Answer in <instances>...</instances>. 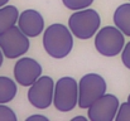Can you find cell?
<instances>
[{"label":"cell","instance_id":"6da1fadb","mask_svg":"<svg viewBox=\"0 0 130 121\" xmlns=\"http://www.w3.org/2000/svg\"><path fill=\"white\" fill-rule=\"evenodd\" d=\"M73 37L68 27L61 23L51 24L43 32L44 50L54 59H63L73 49Z\"/></svg>","mask_w":130,"mask_h":121},{"label":"cell","instance_id":"7a4b0ae2","mask_svg":"<svg viewBox=\"0 0 130 121\" xmlns=\"http://www.w3.org/2000/svg\"><path fill=\"white\" fill-rule=\"evenodd\" d=\"M101 25L100 14L91 8L75 10L68 18V28L72 34L81 40L91 39L99 32Z\"/></svg>","mask_w":130,"mask_h":121},{"label":"cell","instance_id":"3957f363","mask_svg":"<svg viewBox=\"0 0 130 121\" xmlns=\"http://www.w3.org/2000/svg\"><path fill=\"white\" fill-rule=\"evenodd\" d=\"M125 44V34L116 25H106L95 36V48L104 57L121 54Z\"/></svg>","mask_w":130,"mask_h":121},{"label":"cell","instance_id":"277c9868","mask_svg":"<svg viewBox=\"0 0 130 121\" xmlns=\"http://www.w3.org/2000/svg\"><path fill=\"white\" fill-rule=\"evenodd\" d=\"M107 84L99 73H86L78 81V107L87 110L106 93Z\"/></svg>","mask_w":130,"mask_h":121},{"label":"cell","instance_id":"5b68a950","mask_svg":"<svg viewBox=\"0 0 130 121\" xmlns=\"http://www.w3.org/2000/svg\"><path fill=\"white\" fill-rule=\"evenodd\" d=\"M53 106L59 112H70L78 106V82L73 77L64 76L56 82Z\"/></svg>","mask_w":130,"mask_h":121},{"label":"cell","instance_id":"8992f818","mask_svg":"<svg viewBox=\"0 0 130 121\" xmlns=\"http://www.w3.org/2000/svg\"><path fill=\"white\" fill-rule=\"evenodd\" d=\"M0 48L5 58L18 59L29 50V37L25 36L18 25H14L0 34Z\"/></svg>","mask_w":130,"mask_h":121},{"label":"cell","instance_id":"52a82bcc","mask_svg":"<svg viewBox=\"0 0 130 121\" xmlns=\"http://www.w3.org/2000/svg\"><path fill=\"white\" fill-rule=\"evenodd\" d=\"M56 83L49 76H41L32 86H29L27 97L29 103L37 110H45L53 103Z\"/></svg>","mask_w":130,"mask_h":121},{"label":"cell","instance_id":"ba28073f","mask_svg":"<svg viewBox=\"0 0 130 121\" xmlns=\"http://www.w3.org/2000/svg\"><path fill=\"white\" fill-rule=\"evenodd\" d=\"M119 107V98L112 93H105L87 109V117L90 121H114Z\"/></svg>","mask_w":130,"mask_h":121},{"label":"cell","instance_id":"9c48e42d","mask_svg":"<svg viewBox=\"0 0 130 121\" xmlns=\"http://www.w3.org/2000/svg\"><path fill=\"white\" fill-rule=\"evenodd\" d=\"M14 80L23 87L32 86L42 76V66L30 57H20L14 66Z\"/></svg>","mask_w":130,"mask_h":121},{"label":"cell","instance_id":"30bf717a","mask_svg":"<svg viewBox=\"0 0 130 121\" xmlns=\"http://www.w3.org/2000/svg\"><path fill=\"white\" fill-rule=\"evenodd\" d=\"M18 27L29 38H36L44 32V18L36 9H25L19 15Z\"/></svg>","mask_w":130,"mask_h":121},{"label":"cell","instance_id":"8fae6325","mask_svg":"<svg viewBox=\"0 0 130 121\" xmlns=\"http://www.w3.org/2000/svg\"><path fill=\"white\" fill-rule=\"evenodd\" d=\"M112 20L125 37H130V3H124L115 9Z\"/></svg>","mask_w":130,"mask_h":121},{"label":"cell","instance_id":"7c38bea8","mask_svg":"<svg viewBox=\"0 0 130 121\" xmlns=\"http://www.w3.org/2000/svg\"><path fill=\"white\" fill-rule=\"evenodd\" d=\"M19 10L14 5H4L0 8V34L18 24Z\"/></svg>","mask_w":130,"mask_h":121},{"label":"cell","instance_id":"4fadbf2b","mask_svg":"<svg viewBox=\"0 0 130 121\" xmlns=\"http://www.w3.org/2000/svg\"><path fill=\"white\" fill-rule=\"evenodd\" d=\"M18 87L17 81H13L6 76H0V103H8L17 96Z\"/></svg>","mask_w":130,"mask_h":121},{"label":"cell","instance_id":"5bb4252c","mask_svg":"<svg viewBox=\"0 0 130 121\" xmlns=\"http://www.w3.org/2000/svg\"><path fill=\"white\" fill-rule=\"evenodd\" d=\"M95 0H62L63 5L70 10H82L90 8Z\"/></svg>","mask_w":130,"mask_h":121},{"label":"cell","instance_id":"9a60e30c","mask_svg":"<svg viewBox=\"0 0 130 121\" xmlns=\"http://www.w3.org/2000/svg\"><path fill=\"white\" fill-rule=\"evenodd\" d=\"M17 114L6 106V103H0V121H17Z\"/></svg>","mask_w":130,"mask_h":121},{"label":"cell","instance_id":"2e32d148","mask_svg":"<svg viewBox=\"0 0 130 121\" xmlns=\"http://www.w3.org/2000/svg\"><path fill=\"white\" fill-rule=\"evenodd\" d=\"M116 121H130V103L129 101L120 103L119 111L116 114Z\"/></svg>","mask_w":130,"mask_h":121},{"label":"cell","instance_id":"e0dca14e","mask_svg":"<svg viewBox=\"0 0 130 121\" xmlns=\"http://www.w3.org/2000/svg\"><path fill=\"white\" fill-rule=\"evenodd\" d=\"M121 62L128 70H130V40L125 44L121 52Z\"/></svg>","mask_w":130,"mask_h":121},{"label":"cell","instance_id":"ac0fdd59","mask_svg":"<svg viewBox=\"0 0 130 121\" xmlns=\"http://www.w3.org/2000/svg\"><path fill=\"white\" fill-rule=\"evenodd\" d=\"M25 121H48V117L44 116V115H39V114H36V115H30L28 116Z\"/></svg>","mask_w":130,"mask_h":121},{"label":"cell","instance_id":"d6986e66","mask_svg":"<svg viewBox=\"0 0 130 121\" xmlns=\"http://www.w3.org/2000/svg\"><path fill=\"white\" fill-rule=\"evenodd\" d=\"M77 120L87 121V120H88V117H85V116H82V115H78V116H75V117H72V121H77Z\"/></svg>","mask_w":130,"mask_h":121},{"label":"cell","instance_id":"ffe728a7","mask_svg":"<svg viewBox=\"0 0 130 121\" xmlns=\"http://www.w3.org/2000/svg\"><path fill=\"white\" fill-rule=\"evenodd\" d=\"M4 53H3V50H1V48H0V67L3 66V62H4Z\"/></svg>","mask_w":130,"mask_h":121},{"label":"cell","instance_id":"44dd1931","mask_svg":"<svg viewBox=\"0 0 130 121\" xmlns=\"http://www.w3.org/2000/svg\"><path fill=\"white\" fill-rule=\"evenodd\" d=\"M8 3H9V0H0V8L4 6V5H6Z\"/></svg>","mask_w":130,"mask_h":121},{"label":"cell","instance_id":"7402d4cb","mask_svg":"<svg viewBox=\"0 0 130 121\" xmlns=\"http://www.w3.org/2000/svg\"><path fill=\"white\" fill-rule=\"evenodd\" d=\"M128 101H129V103H130V95L128 96Z\"/></svg>","mask_w":130,"mask_h":121}]
</instances>
